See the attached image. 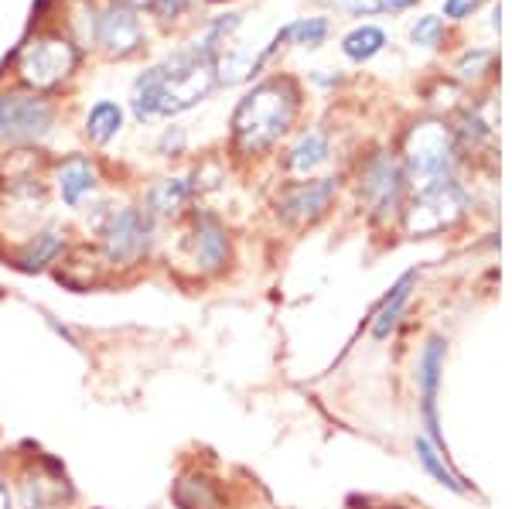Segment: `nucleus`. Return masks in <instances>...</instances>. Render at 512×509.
Masks as SVG:
<instances>
[{"instance_id": "nucleus-35", "label": "nucleus", "mask_w": 512, "mask_h": 509, "mask_svg": "<svg viewBox=\"0 0 512 509\" xmlns=\"http://www.w3.org/2000/svg\"><path fill=\"white\" fill-rule=\"evenodd\" d=\"M417 0H379V11H393V14H400V11H407V7H414Z\"/></svg>"}, {"instance_id": "nucleus-8", "label": "nucleus", "mask_w": 512, "mask_h": 509, "mask_svg": "<svg viewBox=\"0 0 512 509\" xmlns=\"http://www.w3.org/2000/svg\"><path fill=\"white\" fill-rule=\"evenodd\" d=\"M400 164L407 171V182L414 188H424L441 178H451L454 161H458V147H454V134L448 123L441 120H417L414 127L403 134Z\"/></svg>"}, {"instance_id": "nucleus-7", "label": "nucleus", "mask_w": 512, "mask_h": 509, "mask_svg": "<svg viewBox=\"0 0 512 509\" xmlns=\"http://www.w3.org/2000/svg\"><path fill=\"white\" fill-rule=\"evenodd\" d=\"M14 503L18 509H76L79 489L69 479L65 465L41 448H28V455H7Z\"/></svg>"}, {"instance_id": "nucleus-24", "label": "nucleus", "mask_w": 512, "mask_h": 509, "mask_svg": "<svg viewBox=\"0 0 512 509\" xmlns=\"http://www.w3.org/2000/svg\"><path fill=\"white\" fill-rule=\"evenodd\" d=\"M332 35V21L328 18H297L287 28H280L274 35V45H301V48H321Z\"/></svg>"}, {"instance_id": "nucleus-25", "label": "nucleus", "mask_w": 512, "mask_h": 509, "mask_svg": "<svg viewBox=\"0 0 512 509\" xmlns=\"http://www.w3.org/2000/svg\"><path fill=\"white\" fill-rule=\"evenodd\" d=\"M386 48V31L376 28V24H359V28H352L349 35L342 38V52L349 62H369L376 59L379 52Z\"/></svg>"}, {"instance_id": "nucleus-12", "label": "nucleus", "mask_w": 512, "mask_h": 509, "mask_svg": "<svg viewBox=\"0 0 512 509\" xmlns=\"http://www.w3.org/2000/svg\"><path fill=\"white\" fill-rule=\"evenodd\" d=\"M76 226L62 223V219H48L45 226H38L35 233H28L24 240L4 250V260L11 270H18L24 277H38V274H52L62 264V257L72 250L76 243Z\"/></svg>"}, {"instance_id": "nucleus-9", "label": "nucleus", "mask_w": 512, "mask_h": 509, "mask_svg": "<svg viewBox=\"0 0 512 509\" xmlns=\"http://www.w3.org/2000/svg\"><path fill=\"white\" fill-rule=\"evenodd\" d=\"M468 212V195L454 178H441L424 188H414L407 202H403V233L424 240V236H437L454 223H461Z\"/></svg>"}, {"instance_id": "nucleus-36", "label": "nucleus", "mask_w": 512, "mask_h": 509, "mask_svg": "<svg viewBox=\"0 0 512 509\" xmlns=\"http://www.w3.org/2000/svg\"><path fill=\"white\" fill-rule=\"evenodd\" d=\"M205 4H219V0H205Z\"/></svg>"}, {"instance_id": "nucleus-21", "label": "nucleus", "mask_w": 512, "mask_h": 509, "mask_svg": "<svg viewBox=\"0 0 512 509\" xmlns=\"http://www.w3.org/2000/svg\"><path fill=\"white\" fill-rule=\"evenodd\" d=\"M414 291H417V270H407V274L386 291V298L379 301V308L373 311V318H369V335H373L376 342L390 339L396 332V325H400V318H403V311H407L410 298H414Z\"/></svg>"}, {"instance_id": "nucleus-23", "label": "nucleus", "mask_w": 512, "mask_h": 509, "mask_svg": "<svg viewBox=\"0 0 512 509\" xmlns=\"http://www.w3.org/2000/svg\"><path fill=\"white\" fill-rule=\"evenodd\" d=\"M239 24H243V18H239L236 11H226V14H216L209 24H205L202 31L192 38V45L198 48L202 55H209V59H219V52H226L229 48V38L239 31Z\"/></svg>"}, {"instance_id": "nucleus-2", "label": "nucleus", "mask_w": 512, "mask_h": 509, "mask_svg": "<svg viewBox=\"0 0 512 509\" xmlns=\"http://www.w3.org/2000/svg\"><path fill=\"white\" fill-rule=\"evenodd\" d=\"M76 236L93 243L113 284L154 264L164 246V226L154 223L137 199H117L110 192L79 212Z\"/></svg>"}, {"instance_id": "nucleus-5", "label": "nucleus", "mask_w": 512, "mask_h": 509, "mask_svg": "<svg viewBox=\"0 0 512 509\" xmlns=\"http://www.w3.org/2000/svg\"><path fill=\"white\" fill-rule=\"evenodd\" d=\"M82 59L86 55L79 52L76 41L65 35L59 24H41V28H31L21 38V45L14 48L11 65H7L11 86L55 100L79 76Z\"/></svg>"}, {"instance_id": "nucleus-14", "label": "nucleus", "mask_w": 512, "mask_h": 509, "mask_svg": "<svg viewBox=\"0 0 512 509\" xmlns=\"http://www.w3.org/2000/svg\"><path fill=\"white\" fill-rule=\"evenodd\" d=\"M137 202H140V209L164 229L178 226L195 205H202L198 202L192 168H171V171H164V175L151 178V182L140 188Z\"/></svg>"}, {"instance_id": "nucleus-32", "label": "nucleus", "mask_w": 512, "mask_h": 509, "mask_svg": "<svg viewBox=\"0 0 512 509\" xmlns=\"http://www.w3.org/2000/svg\"><path fill=\"white\" fill-rule=\"evenodd\" d=\"M478 4H482V0H444V18L461 21V18H468Z\"/></svg>"}, {"instance_id": "nucleus-15", "label": "nucleus", "mask_w": 512, "mask_h": 509, "mask_svg": "<svg viewBox=\"0 0 512 509\" xmlns=\"http://www.w3.org/2000/svg\"><path fill=\"white\" fill-rule=\"evenodd\" d=\"M147 21L144 14L127 11L120 4L110 0H99V14H96V45L93 52H99L110 62H127L137 59L147 48Z\"/></svg>"}, {"instance_id": "nucleus-11", "label": "nucleus", "mask_w": 512, "mask_h": 509, "mask_svg": "<svg viewBox=\"0 0 512 509\" xmlns=\"http://www.w3.org/2000/svg\"><path fill=\"white\" fill-rule=\"evenodd\" d=\"M407 171L393 151H373L359 168V202L373 223H390L407 202Z\"/></svg>"}, {"instance_id": "nucleus-6", "label": "nucleus", "mask_w": 512, "mask_h": 509, "mask_svg": "<svg viewBox=\"0 0 512 509\" xmlns=\"http://www.w3.org/2000/svg\"><path fill=\"white\" fill-rule=\"evenodd\" d=\"M62 127V110L55 100L18 86H0V154L45 151Z\"/></svg>"}, {"instance_id": "nucleus-31", "label": "nucleus", "mask_w": 512, "mask_h": 509, "mask_svg": "<svg viewBox=\"0 0 512 509\" xmlns=\"http://www.w3.org/2000/svg\"><path fill=\"white\" fill-rule=\"evenodd\" d=\"M489 62H492L489 52H468L465 59L454 65V72H458L461 79H475V76H482V72H478V65H489Z\"/></svg>"}, {"instance_id": "nucleus-22", "label": "nucleus", "mask_w": 512, "mask_h": 509, "mask_svg": "<svg viewBox=\"0 0 512 509\" xmlns=\"http://www.w3.org/2000/svg\"><path fill=\"white\" fill-rule=\"evenodd\" d=\"M414 451H417L420 469H424L427 475H431V479L437 482V486H444V489L458 492V496H465L468 486H465V479H461V475L451 469L448 451H444L441 445H434V441L427 438V434H417V438H414Z\"/></svg>"}, {"instance_id": "nucleus-10", "label": "nucleus", "mask_w": 512, "mask_h": 509, "mask_svg": "<svg viewBox=\"0 0 512 509\" xmlns=\"http://www.w3.org/2000/svg\"><path fill=\"white\" fill-rule=\"evenodd\" d=\"M48 188H52L55 205L79 216L86 205H93L99 195H106V168L99 154L69 151L62 158L48 161Z\"/></svg>"}, {"instance_id": "nucleus-4", "label": "nucleus", "mask_w": 512, "mask_h": 509, "mask_svg": "<svg viewBox=\"0 0 512 509\" xmlns=\"http://www.w3.org/2000/svg\"><path fill=\"white\" fill-rule=\"evenodd\" d=\"M171 229H175V236H171V243L161 246V260L168 264V270H175L181 281H219L233 267V233H229L226 219L212 205H195Z\"/></svg>"}, {"instance_id": "nucleus-30", "label": "nucleus", "mask_w": 512, "mask_h": 509, "mask_svg": "<svg viewBox=\"0 0 512 509\" xmlns=\"http://www.w3.org/2000/svg\"><path fill=\"white\" fill-rule=\"evenodd\" d=\"M41 322H45L48 328H52V332L59 335V339L65 342V346L79 349V335H76V328H72V325H65L62 318H55V315H52V311H41Z\"/></svg>"}, {"instance_id": "nucleus-37", "label": "nucleus", "mask_w": 512, "mask_h": 509, "mask_svg": "<svg viewBox=\"0 0 512 509\" xmlns=\"http://www.w3.org/2000/svg\"><path fill=\"white\" fill-rule=\"evenodd\" d=\"M89 509H106V506H89Z\"/></svg>"}, {"instance_id": "nucleus-16", "label": "nucleus", "mask_w": 512, "mask_h": 509, "mask_svg": "<svg viewBox=\"0 0 512 509\" xmlns=\"http://www.w3.org/2000/svg\"><path fill=\"white\" fill-rule=\"evenodd\" d=\"M444 356H448V339L444 335H431L417 356V393H420V414H424L427 438L444 448L441 417H437V390H441ZM448 451V448H444Z\"/></svg>"}, {"instance_id": "nucleus-33", "label": "nucleus", "mask_w": 512, "mask_h": 509, "mask_svg": "<svg viewBox=\"0 0 512 509\" xmlns=\"http://www.w3.org/2000/svg\"><path fill=\"white\" fill-rule=\"evenodd\" d=\"M0 509H18V503H14L11 472H7V462H4V458H0Z\"/></svg>"}, {"instance_id": "nucleus-19", "label": "nucleus", "mask_w": 512, "mask_h": 509, "mask_svg": "<svg viewBox=\"0 0 512 509\" xmlns=\"http://www.w3.org/2000/svg\"><path fill=\"white\" fill-rule=\"evenodd\" d=\"M328 158H332V137H328V130L308 127L287 144L280 168H284L287 178H315L328 164Z\"/></svg>"}, {"instance_id": "nucleus-20", "label": "nucleus", "mask_w": 512, "mask_h": 509, "mask_svg": "<svg viewBox=\"0 0 512 509\" xmlns=\"http://www.w3.org/2000/svg\"><path fill=\"white\" fill-rule=\"evenodd\" d=\"M127 130V106L117 100H96L86 106L79 123V134L93 151H106L113 141H120V134Z\"/></svg>"}, {"instance_id": "nucleus-29", "label": "nucleus", "mask_w": 512, "mask_h": 509, "mask_svg": "<svg viewBox=\"0 0 512 509\" xmlns=\"http://www.w3.org/2000/svg\"><path fill=\"white\" fill-rule=\"evenodd\" d=\"M65 0H35L31 4V28H41V24H55L52 18L62 14Z\"/></svg>"}, {"instance_id": "nucleus-1", "label": "nucleus", "mask_w": 512, "mask_h": 509, "mask_svg": "<svg viewBox=\"0 0 512 509\" xmlns=\"http://www.w3.org/2000/svg\"><path fill=\"white\" fill-rule=\"evenodd\" d=\"M216 89V59L202 55L188 41V45H178L175 52L164 55L161 62L137 72L134 82H130L127 113L140 127L171 123L198 110Z\"/></svg>"}, {"instance_id": "nucleus-13", "label": "nucleus", "mask_w": 512, "mask_h": 509, "mask_svg": "<svg viewBox=\"0 0 512 509\" xmlns=\"http://www.w3.org/2000/svg\"><path fill=\"white\" fill-rule=\"evenodd\" d=\"M338 195V178L325 175V178H291L274 199V216L280 226L291 229H304L315 226L318 219L328 216V209L335 205Z\"/></svg>"}, {"instance_id": "nucleus-28", "label": "nucleus", "mask_w": 512, "mask_h": 509, "mask_svg": "<svg viewBox=\"0 0 512 509\" xmlns=\"http://www.w3.org/2000/svg\"><path fill=\"white\" fill-rule=\"evenodd\" d=\"M441 38H444V21L437 18V14H424V18H417V24L410 28V41H414V45L434 48V45H441Z\"/></svg>"}, {"instance_id": "nucleus-3", "label": "nucleus", "mask_w": 512, "mask_h": 509, "mask_svg": "<svg viewBox=\"0 0 512 509\" xmlns=\"http://www.w3.org/2000/svg\"><path fill=\"white\" fill-rule=\"evenodd\" d=\"M301 86L291 76L253 82L229 117V154L236 161H260L277 151L301 117Z\"/></svg>"}, {"instance_id": "nucleus-34", "label": "nucleus", "mask_w": 512, "mask_h": 509, "mask_svg": "<svg viewBox=\"0 0 512 509\" xmlns=\"http://www.w3.org/2000/svg\"><path fill=\"white\" fill-rule=\"evenodd\" d=\"M110 4H120V7H127V11H137V14H147L154 0H110Z\"/></svg>"}, {"instance_id": "nucleus-17", "label": "nucleus", "mask_w": 512, "mask_h": 509, "mask_svg": "<svg viewBox=\"0 0 512 509\" xmlns=\"http://www.w3.org/2000/svg\"><path fill=\"white\" fill-rule=\"evenodd\" d=\"M55 281L62 287H69L72 294H89V291H99V287L113 284V277L106 274L103 260H99V253L93 250V243L86 240H76L72 243V250L62 257V264L52 270Z\"/></svg>"}, {"instance_id": "nucleus-26", "label": "nucleus", "mask_w": 512, "mask_h": 509, "mask_svg": "<svg viewBox=\"0 0 512 509\" xmlns=\"http://www.w3.org/2000/svg\"><path fill=\"white\" fill-rule=\"evenodd\" d=\"M188 130L185 127H178V123H168V127H161V134L154 137V158H161V161H178V158H185L188 154Z\"/></svg>"}, {"instance_id": "nucleus-18", "label": "nucleus", "mask_w": 512, "mask_h": 509, "mask_svg": "<svg viewBox=\"0 0 512 509\" xmlns=\"http://www.w3.org/2000/svg\"><path fill=\"white\" fill-rule=\"evenodd\" d=\"M171 503L178 509H226V486L219 475L195 462L178 472L175 486H171Z\"/></svg>"}, {"instance_id": "nucleus-27", "label": "nucleus", "mask_w": 512, "mask_h": 509, "mask_svg": "<svg viewBox=\"0 0 512 509\" xmlns=\"http://www.w3.org/2000/svg\"><path fill=\"white\" fill-rule=\"evenodd\" d=\"M188 11H192V0H154L147 14L158 28H175Z\"/></svg>"}]
</instances>
